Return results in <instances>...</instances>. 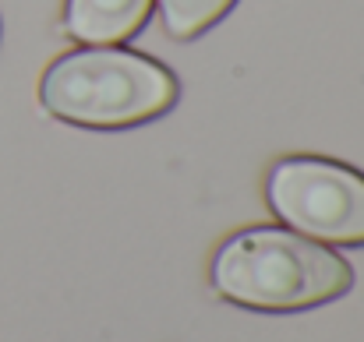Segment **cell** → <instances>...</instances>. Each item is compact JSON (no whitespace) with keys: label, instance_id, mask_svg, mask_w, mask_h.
<instances>
[{"label":"cell","instance_id":"277c9868","mask_svg":"<svg viewBox=\"0 0 364 342\" xmlns=\"http://www.w3.org/2000/svg\"><path fill=\"white\" fill-rule=\"evenodd\" d=\"M156 0H68L64 32L85 46H114L138 35Z\"/></svg>","mask_w":364,"mask_h":342},{"label":"cell","instance_id":"5b68a950","mask_svg":"<svg viewBox=\"0 0 364 342\" xmlns=\"http://www.w3.org/2000/svg\"><path fill=\"white\" fill-rule=\"evenodd\" d=\"M237 0H159L163 28L173 39H195L213 28Z\"/></svg>","mask_w":364,"mask_h":342},{"label":"cell","instance_id":"6da1fadb","mask_svg":"<svg viewBox=\"0 0 364 342\" xmlns=\"http://www.w3.org/2000/svg\"><path fill=\"white\" fill-rule=\"evenodd\" d=\"M213 289L244 311L294 314L340 300L354 286L347 258L294 229L251 226L223 240L209 268Z\"/></svg>","mask_w":364,"mask_h":342},{"label":"cell","instance_id":"3957f363","mask_svg":"<svg viewBox=\"0 0 364 342\" xmlns=\"http://www.w3.org/2000/svg\"><path fill=\"white\" fill-rule=\"evenodd\" d=\"M265 202L279 223L336 247H364V173L336 159L287 155L269 170Z\"/></svg>","mask_w":364,"mask_h":342},{"label":"cell","instance_id":"7a4b0ae2","mask_svg":"<svg viewBox=\"0 0 364 342\" xmlns=\"http://www.w3.org/2000/svg\"><path fill=\"white\" fill-rule=\"evenodd\" d=\"M177 96L181 85L170 67L117 46L64 53L39 82V103L46 114L96 131L149 123L170 114Z\"/></svg>","mask_w":364,"mask_h":342}]
</instances>
